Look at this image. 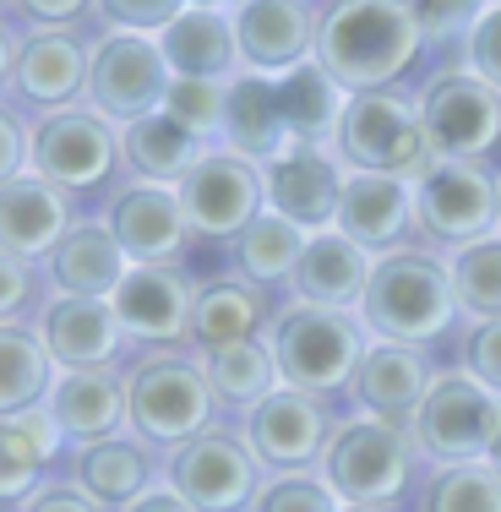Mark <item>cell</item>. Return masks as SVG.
Segmentation results:
<instances>
[{
	"label": "cell",
	"mask_w": 501,
	"mask_h": 512,
	"mask_svg": "<svg viewBox=\"0 0 501 512\" xmlns=\"http://www.w3.org/2000/svg\"><path fill=\"white\" fill-rule=\"evenodd\" d=\"M425 28L409 0H333L316 22V66L344 93H382L420 60Z\"/></svg>",
	"instance_id": "1"
},
{
	"label": "cell",
	"mask_w": 501,
	"mask_h": 512,
	"mask_svg": "<svg viewBox=\"0 0 501 512\" xmlns=\"http://www.w3.org/2000/svg\"><path fill=\"white\" fill-rule=\"evenodd\" d=\"M458 316L452 262L431 251H387L371 267V289L360 300L365 333L393 344H436Z\"/></svg>",
	"instance_id": "2"
},
{
	"label": "cell",
	"mask_w": 501,
	"mask_h": 512,
	"mask_svg": "<svg viewBox=\"0 0 501 512\" xmlns=\"http://www.w3.org/2000/svg\"><path fill=\"white\" fill-rule=\"evenodd\" d=\"M273 360L284 387L295 393H338V387H354V371L365 360V322L360 311H327V306H289L284 316H273Z\"/></svg>",
	"instance_id": "3"
},
{
	"label": "cell",
	"mask_w": 501,
	"mask_h": 512,
	"mask_svg": "<svg viewBox=\"0 0 501 512\" xmlns=\"http://www.w3.org/2000/svg\"><path fill=\"white\" fill-rule=\"evenodd\" d=\"M338 158L365 175H398L420 186L431 175V142L420 126V104H409L403 93H349L344 131H338Z\"/></svg>",
	"instance_id": "4"
},
{
	"label": "cell",
	"mask_w": 501,
	"mask_h": 512,
	"mask_svg": "<svg viewBox=\"0 0 501 512\" xmlns=\"http://www.w3.org/2000/svg\"><path fill=\"white\" fill-rule=\"evenodd\" d=\"M213 414L218 393L207 382V365L169 355V349L137 360V371H131V425H137L142 442L186 447L191 436L213 431Z\"/></svg>",
	"instance_id": "5"
},
{
	"label": "cell",
	"mask_w": 501,
	"mask_h": 512,
	"mask_svg": "<svg viewBox=\"0 0 501 512\" xmlns=\"http://www.w3.org/2000/svg\"><path fill=\"white\" fill-rule=\"evenodd\" d=\"M414 474V442L393 420H344L322 453V480L344 507H387Z\"/></svg>",
	"instance_id": "6"
},
{
	"label": "cell",
	"mask_w": 501,
	"mask_h": 512,
	"mask_svg": "<svg viewBox=\"0 0 501 512\" xmlns=\"http://www.w3.org/2000/svg\"><path fill=\"white\" fill-rule=\"evenodd\" d=\"M501 431V398L469 371H436L431 393L414 414V447L436 458L442 469L452 463H480Z\"/></svg>",
	"instance_id": "7"
},
{
	"label": "cell",
	"mask_w": 501,
	"mask_h": 512,
	"mask_svg": "<svg viewBox=\"0 0 501 512\" xmlns=\"http://www.w3.org/2000/svg\"><path fill=\"white\" fill-rule=\"evenodd\" d=\"M420 126L436 164H485L501 148V93L474 71H442L420 93Z\"/></svg>",
	"instance_id": "8"
},
{
	"label": "cell",
	"mask_w": 501,
	"mask_h": 512,
	"mask_svg": "<svg viewBox=\"0 0 501 512\" xmlns=\"http://www.w3.org/2000/svg\"><path fill=\"white\" fill-rule=\"evenodd\" d=\"M175 191H180V207H186L191 235H207V240H240L267 213L262 164H251V158L229 148H207L202 164Z\"/></svg>",
	"instance_id": "9"
},
{
	"label": "cell",
	"mask_w": 501,
	"mask_h": 512,
	"mask_svg": "<svg viewBox=\"0 0 501 512\" xmlns=\"http://www.w3.org/2000/svg\"><path fill=\"white\" fill-rule=\"evenodd\" d=\"M169 82H175V71H169L158 39H148V33H109V39H99V50H93L88 104L126 131L131 120L164 109Z\"/></svg>",
	"instance_id": "10"
},
{
	"label": "cell",
	"mask_w": 501,
	"mask_h": 512,
	"mask_svg": "<svg viewBox=\"0 0 501 512\" xmlns=\"http://www.w3.org/2000/svg\"><path fill=\"white\" fill-rule=\"evenodd\" d=\"M120 158H126V131H115V120H104L99 109H60L33 126V169L60 191L104 186Z\"/></svg>",
	"instance_id": "11"
},
{
	"label": "cell",
	"mask_w": 501,
	"mask_h": 512,
	"mask_svg": "<svg viewBox=\"0 0 501 512\" xmlns=\"http://www.w3.org/2000/svg\"><path fill=\"white\" fill-rule=\"evenodd\" d=\"M169 485L197 512H246L262 491V458L235 431H202L169 458Z\"/></svg>",
	"instance_id": "12"
},
{
	"label": "cell",
	"mask_w": 501,
	"mask_h": 512,
	"mask_svg": "<svg viewBox=\"0 0 501 512\" xmlns=\"http://www.w3.org/2000/svg\"><path fill=\"white\" fill-rule=\"evenodd\" d=\"M420 229L442 246H474L501 224V180L485 164H431L414 186Z\"/></svg>",
	"instance_id": "13"
},
{
	"label": "cell",
	"mask_w": 501,
	"mask_h": 512,
	"mask_svg": "<svg viewBox=\"0 0 501 512\" xmlns=\"http://www.w3.org/2000/svg\"><path fill=\"white\" fill-rule=\"evenodd\" d=\"M88 77H93V50L66 28H50V33H28L6 39V82L28 109H44V115H60L88 93Z\"/></svg>",
	"instance_id": "14"
},
{
	"label": "cell",
	"mask_w": 501,
	"mask_h": 512,
	"mask_svg": "<svg viewBox=\"0 0 501 512\" xmlns=\"http://www.w3.org/2000/svg\"><path fill=\"white\" fill-rule=\"evenodd\" d=\"M246 442L251 453L278 474H300L305 463H322L327 442H333V420L316 404L311 393H295V387H278L273 398L251 409L246 420Z\"/></svg>",
	"instance_id": "15"
},
{
	"label": "cell",
	"mask_w": 501,
	"mask_h": 512,
	"mask_svg": "<svg viewBox=\"0 0 501 512\" xmlns=\"http://www.w3.org/2000/svg\"><path fill=\"white\" fill-rule=\"evenodd\" d=\"M267 180V207L284 213L289 224H300L305 235H322V229H338V207H344V169L333 164L327 148H289L284 158L262 169Z\"/></svg>",
	"instance_id": "16"
},
{
	"label": "cell",
	"mask_w": 501,
	"mask_h": 512,
	"mask_svg": "<svg viewBox=\"0 0 501 512\" xmlns=\"http://www.w3.org/2000/svg\"><path fill=\"white\" fill-rule=\"evenodd\" d=\"M316 11L305 0H246L235 11L240 60L256 77H289L316 60Z\"/></svg>",
	"instance_id": "17"
},
{
	"label": "cell",
	"mask_w": 501,
	"mask_h": 512,
	"mask_svg": "<svg viewBox=\"0 0 501 512\" xmlns=\"http://www.w3.org/2000/svg\"><path fill=\"white\" fill-rule=\"evenodd\" d=\"M109 306H115L126 338H137V344H175V338H191L197 289L180 278L175 262H142L109 295Z\"/></svg>",
	"instance_id": "18"
},
{
	"label": "cell",
	"mask_w": 501,
	"mask_h": 512,
	"mask_svg": "<svg viewBox=\"0 0 501 512\" xmlns=\"http://www.w3.org/2000/svg\"><path fill=\"white\" fill-rule=\"evenodd\" d=\"M109 235L120 240V251L131 256V267L142 262H175L186 251V207H180L175 186H153V180H137V186H120L115 202H109Z\"/></svg>",
	"instance_id": "19"
},
{
	"label": "cell",
	"mask_w": 501,
	"mask_h": 512,
	"mask_svg": "<svg viewBox=\"0 0 501 512\" xmlns=\"http://www.w3.org/2000/svg\"><path fill=\"white\" fill-rule=\"evenodd\" d=\"M420 224V202H414V180L398 175H365V169H349L344 180V207H338V229L365 246L371 256L398 251V240Z\"/></svg>",
	"instance_id": "20"
},
{
	"label": "cell",
	"mask_w": 501,
	"mask_h": 512,
	"mask_svg": "<svg viewBox=\"0 0 501 512\" xmlns=\"http://www.w3.org/2000/svg\"><path fill=\"white\" fill-rule=\"evenodd\" d=\"M71 229H77L71 191H60L39 169L22 180H6V197H0V246H6V256L44 262V256H55V246Z\"/></svg>",
	"instance_id": "21"
},
{
	"label": "cell",
	"mask_w": 501,
	"mask_h": 512,
	"mask_svg": "<svg viewBox=\"0 0 501 512\" xmlns=\"http://www.w3.org/2000/svg\"><path fill=\"white\" fill-rule=\"evenodd\" d=\"M431 382H436V371H431V360H425L420 344L376 338V344L365 349L360 371H354V398H360V409L376 414V420H393V425L409 420L414 425Z\"/></svg>",
	"instance_id": "22"
},
{
	"label": "cell",
	"mask_w": 501,
	"mask_h": 512,
	"mask_svg": "<svg viewBox=\"0 0 501 512\" xmlns=\"http://www.w3.org/2000/svg\"><path fill=\"white\" fill-rule=\"evenodd\" d=\"M60 420L66 442H109L120 436V425H131V376H120L115 365H99V371H60L50 404H44Z\"/></svg>",
	"instance_id": "23"
},
{
	"label": "cell",
	"mask_w": 501,
	"mask_h": 512,
	"mask_svg": "<svg viewBox=\"0 0 501 512\" xmlns=\"http://www.w3.org/2000/svg\"><path fill=\"white\" fill-rule=\"evenodd\" d=\"M39 333H44V344H50V355L60 360V371H99V365H115L126 327H120V316L109 300L60 295V300H50Z\"/></svg>",
	"instance_id": "24"
},
{
	"label": "cell",
	"mask_w": 501,
	"mask_h": 512,
	"mask_svg": "<svg viewBox=\"0 0 501 512\" xmlns=\"http://www.w3.org/2000/svg\"><path fill=\"white\" fill-rule=\"evenodd\" d=\"M371 267H376V256L365 246H354L344 229H322V235L305 240V256L295 267V295L305 306L360 311L365 289H371Z\"/></svg>",
	"instance_id": "25"
},
{
	"label": "cell",
	"mask_w": 501,
	"mask_h": 512,
	"mask_svg": "<svg viewBox=\"0 0 501 512\" xmlns=\"http://www.w3.org/2000/svg\"><path fill=\"white\" fill-rule=\"evenodd\" d=\"M175 77H207V82H235L240 60V39H235V11H207V6H186L164 33H158Z\"/></svg>",
	"instance_id": "26"
},
{
	"label": "cell",
	"mask_w": 501,
	"mask_h": 512,
	"mask_svg": "<svg viewBox=\"0 0 501 512\" xmlns=\"http://www.w3.org/2000/svg\"><path fill=\"white\" fill-rule=\"evenodd\" d=\"M224 148L251 158V164H273L295 148L284 120V99H278L273 77H256V71H240L229 82V109H224Z\"/></svg>",
	"instance_id": "27"
},
{
	"label": "cell",
	"mask_w": 501,
	"mask_h": 512,
	"mask_svg": "<svg viewBox=\"0 0 501 512\" xmlns=\"http://www.w3.org/2000/svg\"><path fill=\"white\" fill-rule=\"evenodd\" d=\"M131 273V256L109 235V224H77L50 256V278L60 295H93L109 300Z\"/></svg>",
	"instance_id": "28"
},
{
	"label": "cell",
	"mask_w": 501,
	"mask_h": 512,
	"mask_svg": "<svg viewBox=\"0 0 501 512\" xmlns=\"http://www.w3.org/2000/svg\"><path fill=\"white\" fill-rule=\"evenodd\" d=\"M267 322V295L251 278H213L197 289V306H191V344L202 349H224L240 338H256Z\"/></svg>",
	"instance_id": "29"
},
{
	"label": "cell",
	"mask_w": 501,
	"mask_h": 512,
	"mask_svg": "<svg viewBox=\"0 0 501 512\" xmlns=\"http://www.w3.org/2000/svg\"><path fill=\"white\" fill-rule=\"evenodd\" d=\"M278 99H284V120H289V137L300 148H338V131H344V109H349V93L327 77L316 60H305L300 71L278 77Z\"/></svg>",
	"instance_id": "30"
},
{
	"label": "cell",
	"mask_w": 501,
	"mask_h": 512,
	"mask_svg": "<svg viewBox=\"0 0 501 512\" xmlns=\"http://www.w3.org/2000/svg\"><path fill=\"white\" fill-rule=\"evenodd\" d=\"M202 153L207 142L180 126L175 115H164V109L126 126V164L137 169V180H153V186H180L202 164Z\"/></svg>",
	"instance_id": "31"
},
{
	"label": "cell",
	"mask_w": 501,
	"mask_h": 512,
	"mask_svg": "<svg viewBox=\"0 0 501 512\" xmlns=\"http://www.w3.org/2000/svg\"><path fill=\"white\" fill-rule=\"evenodd\" d=\"M55 382H60V360L50 355L44 333L6 322V333H0V409L22 414V409L50 404Z\"/></svg>",
	"instance_id": "32"
},
{
	"label": "cell",
	"mask_w": 501,
	"mask_h": 512,
	"mask_svg": "<svg viewBox=\"0 0 501 512\" xmlns=\"http://www.w3.org/2000/svg\"><path fill=\"white\" fill-rule=\"evenodd\" d=\"M153 463L137 442L109 436V442H88L77 453V485L93 496L99 507H131L153 491Z\"/></svg>",
	"instance_id": "33"
},
{
	"label": "cell",
	"mask_w": 501,
	"mask_h": 512,
	"mask_svg": "<svg viewBox=\"0 0 501 512\" xmlns=\"http://www.w3.org/2000/svg\"><path fill=\"white\" fill-rule=\"evenodd\" d=\"M60 442H66V431H60V420L44 404L0 420V463H6V480L0 485H6V502H22V496H28V485L55 463Z\"/></svg>",
	"instance_id": "34"
},
{
	"label": "cell",
	"mask_w": 501,
	"mask_h": 512,
	"mask_svg": "<svg viewBox=\"0 0 501 512\" xmlns=\"http://www.w3.org/2000/svg\"><path fill=\"white\" fill-rule=\"evenodd\" d=\"M202 365H207V382H213L218 404H235V409H256L262 398H273L284 387L267 338H240V344L207 349Z\"/></svg>",
	"instance_id": "35"
},
{
	"label": "cell",
	"mask_w": 501,
	"mask_h": 512,
	"mask_svg": "<svg viewBox=\"0 0 501 512\" xmlns=\"http://www.w3.org/2000/svg\"><path fill=\"white\" fill-rule=\"evenodd\" d=\"M305 240H311V235H305L300 224H289L284 213L267 207L246 235L235 240V256H240V267H246L251 284H295V267L305 256Z\"/></svg>",
	"instance_id": "36"
},
{
	"label": "cell",
	"mask_w": 501,
	"mask_h": 512,
	"mask_svg": "<svg viewBox=\"0 0 501 512\" xmlns=\"http://www.w3.org/2000/svg\"><path fill=\"white\" fill-rule=\"evenodd\" d=\"M452 289H458V311H469L474 322L501 316V235H485L452 256Z\"/></svg>",
	"instance_id": "37"
},
{
	"label": "cell",
	"mask_w": 501,
	"mask_h": 512,
	"mask_svg": "<svg viewBox=\"0 0 501 512\" xmlns=\"http://www.w3.org/2000/svg\"><path fill=\"white\" fill-rule=\"evenodd\" d=\"M420 512H501V474L491 463H452L425 485Z\"/></svg>",
	"instance_id": "38"
},
{
	"label": "cell",
	"mask_w": 501,
	"mask_h": 512,
	"mask_svg": "<svg viewBox=\"0 0 501 512\" xmlns=\"http://www.w3.org/2000/svg\"><path fill=\"white\" fill-rule=\"evenodd\" d=\"M224 109H229V82H207V77H175L164 93V115H175L186 131L197 137H224Z\"/></svg>",
	"instance_id": "39"
},
{
	"label": "cell",
	"mask_w": 501,
	"mask_h": 512,
	"mask_svg": "<svg viewBox=\"0 0 501 512\" xmlns=\"http://www.w3.org/2000/svg\"><path fill=\"white\" fill-rule=\"evenodd\" d=\"M251 512H344V502L333 496V485L322 474H278L256 491Z\"/></svg>",
	"instance_id": "40"
},
{
	"label": "cell",
	"mask_w": 501,
	"mask_h": 512,
	"mask_svg": "<svg viewBox=\"0 0 501 512\" xmlns=\"http://www.w3.org/2000/svg\"><path fill=\"white\" fill-rule=\"evenodd\" d=\"M186 6L191 0H93V11L115 33H148V39H158Z\"/></svg>",
	"instance_id": "41"
},
{
	"label": "cell",
	"mask_w": 501,
	"mask_h": 512,
	"mask_svg": "<svg viewBox=\"0 0 501 512\" xmlns=\"http://www.w3.org/2000/svg\"><path fill=\"white\" fill-rule=\"evenodd\" d=\"M425 39H469L496 0H409Z\"/></svg>",
	"instance_id": "42"
},
{
	"label": "cell",
	"mask_w": 501,
	"mask_h": 512,
	"mask_svg": "<svg viewBox=\"0 0 501 512\" xmlns=\"http://www.w3.org/2000/svg\"><path fill=\"white\" fill-rule=\"evenodd\" d=\"M463 371L480 376V382L501 398V316H491V322H474L469 344H463Z\"/></svg>",
	"instance_id": "43"
},
{
	"label": "cell",
	"mask_w": 501,
	"mask_h": 512,
	"mask_svg": "<svg viewBox=\"0 0 501 512\" xmlns=\"http://www.w3.org/2000/svg\"><path fill=\"white\" fill-rule=\"evenodd\" d=\"M463 50H469V71H474V77H485L501 93V0L480 17V28L463 39Z\"/></svg>",
	"instance_id": "44"
},
{
	"label": "cell",
	"mask_w": 501,
	"mask_h": 512,
	"mask_svg": "<svg viewBox=\"0 0 501 512\" xmlns=\"http://www.w3.org/2000/svg\"><path fill=\"white\" fill-rule=\"evenodd\" d=\"M88 6L93 0H11V11H17L22 22H33V33L66 28V22H77Z\"/></svg>",
	"instance_id": "45"
},
{
	"label": "cell",
	"mask_w": 501,
	"mask_h": 512,
	"mask_svg": "<svg viewBox=\"0 0 501 512\" xmlns=\"http://www.w3.org/2000/svg\"><path fill=\"white\" fill-rule=\"evenodd\" d=\"M17 512H104L82 485H50V491H33Z\"/></svg>",
	"instance_id": "46"
},
{
	"label": "cell",
	"mask_w": 501,
	"mask_h": 512,
	"mask_svg": "<svg viewBox=\"0 0 501 512\" xmlns=\"http://www.w3.org/2000/svg\"><path fill=\"white\" fill-rule=\"evenodd\" d=\"M0 273H6V289H0L6 322H22V306H28V295H33V262H22V256H6V262H0Z\"/></svg>",
	"instance_id": "47"
},
{
	"label": "cell",
	"mask_w": 501,
	"mask_h": 512,
	"mask_svg": "<svg viewBox=\"0 0 501 512\" xmlns=\"http://www.w3.org/2000/svg\"><path fill=\"white\" fill-rule=\"evenodd\" d=\"M0 137H6V180H22V175H33L28 169V158H33V142H28V126H22L17 115H6V126H0Z\"/></svg>",
	"instance_id": "48"
},
{
	"label": "cell",
	"mask_w": 501,
	"mask_h": 512,
	"mask_svg": "<svg viewBox=\"0 0 501 512\" xmlns=\"http://www.w3.org/2000/svg\"><path fill=\"white\" fill-rule=\"evenodd\" d=\"M126 512H197V507H191L186 496L175 491V485H164V491H148L142 502H131Z\"/></svg>",
	"instance_id": "49"
},
{
	"label": "cell",
	"mask_w": 501,
	"mask_h": 512,
	"mask_svg": "<svg viewBox=\"0 0 501 512\" xmlns=\"http://www.w3.org/2000/svg\"><path fill=\"white\" fill-rule=\"evenodd\" d=\"M191 6H207V11H224V6H235V11H240L246 0H191Z\"/></svg>",
	"instance_id": "50"
},
{
	"label": "cell",
	"mask_w": 501,
	"mask_h": 512,
	"mask_svg": "<svg viewBox=\"0 0 501 512\" xmlns=\"http://www.w3.org/2000/svg\"><path fill=\"white\" fill-rule=\"evenodd\" d=\"M485 463H491V469L501 474V431H496V442H491V453H485Z\"/></svg>",
	"instance_id": "51"
},
{
	"label": "cell",
	"mask_w": 501,
	"mask_h": 512,
	"mask_svg": "<svg viewBox=\"0 0 501 512\" xmlns=\"http://www.w3.org/2000/svg\"><path fill=\"white\" fill-rule=\"evenodd\" d=\"M344 512H387V507H344Z\"/></svg>",
	"instance_id": "52"
}]
</instances>
